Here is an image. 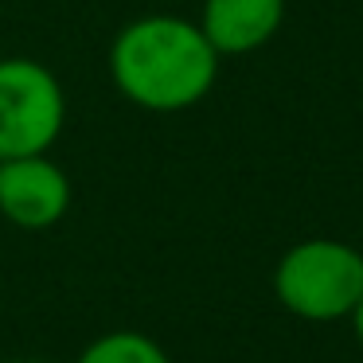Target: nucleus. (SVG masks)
Segmentation results:
<instances>
[{
  "label": "nucleus",
  "instance_id": "obj_5",
  "mask_svg": "<svg viewBox=\"0 0 363 363\" xmlns=\"http://www.w3.org/2000/svg\"><path fill=\"white\" fill-rule=\"evenodd\" d=\"M281 12L285 0H207L199 32L223 55H242L262 48L277 32Z\"/></svg>",
  "mask_w": 363,
  "mask_h": 363
},
{
  "label": "nucleus",
  "instance_id": "obj_3",
  "mask_svg": "<svg viewBox=\"0 0 363 363\" xmlns=\"http://www.w3.org/2000/svg\"><path fill=\"white\" fill-rule=\"evenodd\" d=\"M63 125V94L32 59L0 63V160L40 157Z\"/></svg>",
  "mask_w": 363,
  "mask_h": 363
},
{
  "label": "nucleus",
  "instance_id": "obj_7",
  "mask_svg": "<svg viewBox=\"0 0 363 363\" xmlns=\"http://www.w3.org/2000/svg\"><path fill=\"white\" fill-rule=\"evenodd\" d=\"M352 320H355V336H359V344H363V297H359V305L352 308Z\"/></svg>",
  "mask_w": 363,
  "mask_h": 363
},
{
  "label": "nucleus",
  "instance_id": "obj_1",
  "mask_svg": "<svg viewBox=\"0 0 363 363\" xmlns=\"http://www.w3.org/2000/svg\"><path fill=\"white\" fill-rule=\"evenodd\" d=\"M219 51L196 24L149 16L129 24L113 43V79L121 94L149 110H184L215 82Z\"/></svg>",
  "mask_w": 363,
  "mask_h": 363
},
{
  "label": "nucleus",
  "instance_id": "obj_2",
  "mask_svg": "<svg viewBox=\"0 0 363 363\" xmlns=\"http://www.w3.org/2000/svg\"><path fill=\"white\" fill-rule=\"evenodd\" d=\"M274 289L289 313L305 320L352 316L363 297V254L336 238H308L281 258Z\"/></svg>",
  "mask_w": 363,
  "mask_h": 363
},
{
  "label": "nucleus",
  "instance_id": "obj_4",
  "mask_svg": "<svg viewBox=\"0 0 363 363\" xmlns=\"http://www.w3.org/2000/svg\"><path fill=\"white\" fill-rule=\"evenodd\" d=\"M71 203V184L51 160H0V211L20 227H51Z\"/></svg>",
  "mask_w": 363,
  "mask_h": 363
},
{
  "label": "nucleus",
  "instance_id": "obj_6",
  "mask_svg": "<svg viewBox=\"0 0 363 363\" xmlns=\"http://www.w3.org/2000/svg\"><path fill=\"white\" fill-rule=\"evenodd\" d=\"M79 363H168V355L152 344L149 336H137V332H113L102 336L82 352Z\"/></svg>",
  "mask_w": 363,
  "mask_h": 363
}]
</instances>
